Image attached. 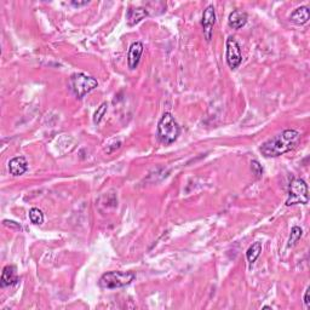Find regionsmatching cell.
Returning <instances> with one entry per match:
<instances>
[{
  "mask_svg": "<svg viewBox=\"0 0 310 310\" xmlns=\"http://www.w3.org/2000/svg\"><path fill=\"white\" fill-rule=\"evenodd\" d=\"M299 141L301 133L298 131L292 129L285 130L264 142L261 147V152L266 157H276L295 149Z\"/></svg>",
  "mask_w": 310,
  "mask_h": 310,
  "instance_id": "6da1fadb",
  "label": "cell"
},
{
  "mask_svg": "<svg viewBox=\"0 0 310 310\" xmlns=\"http://www.w3.org/2000/svg\"><path fill=\"white\" fill-rule=\"evenodd\" d=\"M157 138L164 144H172L177 141L181 127L171 113H165L157 122Z\"/></svg>",
  "mask_w": 310,
  "mask_h": 310,
  "instance_id": "7a4b0ae2",
  "label": "cell"
},
{
  "mask_svg": "<svg viewBox=\"0 0 310 310\" xmlns=\"http://www.w3.org/2000/svg\"><path fill=\"white\" fill-rule=\"evenodd\" d=\"M136 279L132 271H108L101 276L98 285L106 290H116L129 286Z\"/></svg>",
  "mask_w": 310,
  "mask_h": 310,
  "instance_id": "3957f363",
  "label": "cell"
},
{
  "mask_svg": "<svg viewBox=\"0 0 310 310\" xmlns=\"http://www.w3.org/2000/svg\"><path fill=\"white\" fill-rule=\"evenodd\" d=\"M309 200L308 184L302 178H295L288 187V197L286 200V206L292 205H306Z\"/></svg>",
  "mask_w": 310,
  "mask_h": 310,
  "instance_id": "277c9868",
  "label": "cell"
},
{
  "mask_svg": "<svg viewBox=\"0 0 310 310\" xmlns=\"http://www.w3.org/2000/svg\"><path fill=\"white\" fill-rule=\"evenodd\" d=\"M69 85L78 98H82L85 95L95 90L98 86V82L95 78L86 76L84 73H76L69 79Z\"/></svg>",
  "mask_w": 310,
  "mask_h": 310,
  "instance_id": "5b68a950",
  "label": "cell"
},
{
  "mask_svg": "<svg viewBox=\"0 0 310 310\" xmlns=\"http://www.w3.org/2000/svg\"><path fill=\"white\" fill-rule=\"evenodd\" d=\"M227 63L232 69H236L242 62V53L239 44L232 37H229L226 41Z\"/></svg>",
  "mask_w": 310,
  "mask_h": 310,
  "instance_id": "8992f818",
  "label": "cell"
},
{
  "mask_svg": "<svg viewBox=\"0 0 310 310\" xmlns=\"http://www.w3.org/2000/svg\"><path fill=\"white\" fill-rule=\"evenodd\" d=\"M216 23V11L215 7L212 5L207 6L206 9L204 10V13H202V32H204V37L206 39V41H210L212 39L213 36V27H215Z\"/></svg>",
  "mask_w": 310,
  "mask_h": 310,
  "instance_id": "52a82bcc",
  "label": "cell"
},
{
  "mask_svg": "<svg viewBox=\"0 0 310 310\" xmlns=\"http://www.w3.org/2000/svg\"><path fill=\"white\" fill-rule=\"evenodd\" d=\"M143 49V44L141 41H136L133 44H131L129 53H127V65H129L130 69L137 68L141 57H142Z\"/></svg>",
  "mask_w": 310,
  "mask_h": 310,
  "instance_id": "ba28073f",
  "label": "cell"
},
{
  "mask_svg": "<svg viewBox=\"0 0 310 310\" xmlns=\"http://www.w3.org/2000/svg\"><path fill=\"white\" fill-rule=\"evenodd\" d=\"M18 276H17V271H16V267L13 266H6L2 269L1 277H0V285L1 287H9L17 284Z\"/></svg>",
  "mask_w": 310,
  "mask_h": 310,
  "instance_id": "9c48e42d",
  "label": "cell"
},
{
  "mask_svg": "<svg viewBox=\"0 0 310 310\" xmlns=\"http://www.w3.org/2000/svg\"><path fill=\"white\" fill-rule=\"evenodd\" d=\"M28 170V161L25 156L12 157L9 161V171L12 176H21Z\"/></svg>",
  "mask_w": 310,
  "mask_h": 310,
  "instance_id": "30bf717a",
  "label": "cell"
},
{
  "mask_svg": "<svg viewBox=\"0 0 310 310\" xmlns=\"http://www.w3.org/2000/svg\"><path fill=\"white\" fill-rule=\"evenodd\" d=\"M247 20H248L247 13L245 11H241V10H235V11H232L231 15H229L228 25L232 29H240L247 23Z\"/></svg>",
  "mask_w": 310,
  "mask_h": 310,
  "instance_id": "8fae6325",
  "label": "cell"
},
{
  "mask_svg": "<svg viewBox=\"0 0 310 310\" xmlns=\"http://www.w3.org/2000/svg\"><path fill=\"white\" fill-rule=\"evenodd\" d=\"M148 15L149 12L146 7H135V9H130L126 15L127 25L129 26L137 25V23H140L141 21L144 20Z\"/></svg>",
  "mask_w": 310,
  "mask_h": 310,
  "instance_id": "7c38bea8",
  "label": "cell"
},
{
  "mask_svg": "<svg viewBox=\"0 0 310 310\" xmlns=\"http://www.w3.org/2000/svg\"><path fill=\"white\" fill-rule=\"evenodd\" d=\"M310 18V11L308 6H301L297 7L292 13H291L290 20L292 21L295 25L298 26H303L306 25Z\"/></svg>",
  "mask_w": 310,
  "mask_h": 310,
  "instance_id": "4fadbf2b",
  "label": "cell"
},
{
  "mask_svg": "<svg viewBox=\"0 0 310 310\" xmlns=\"http://www.w3.org/2000/svg\"><path fill=\"white\" fill-rule=\"evenodd\" d=\"M262 252V244L261 242H255L248 247L247 252H246V257H247V261L250 264H253L257 258L261 256Z\"/></svg>",
  "mask_w": 310,
  "mask_h": 310,
  "instance_id": "5bb4252c",
  "label": "cell"
},
{
  "mask_svg": "<svg viewBox=\"0 0 310 310\" xmlns=\"http://www.w3.org/2000/svg\"><path fill=\"white\" fill-rule=\"evenodd\" d=\"M29 220H31L32 223L36 224V226H40V224H42V222H44V213H42L39 208L36 207L32 208V210L29 211Z\"/></svg>",
  "mask_w": 310,
  "mask_h": 310,
  "instance_id": "9a60e30c",
  "label": "cell"
},
{
  "mask_svg": "<svg viewBox=\"0 0 310 310\" xmlns=\"http://www.w3.org/2000/svg\"><path fill=\"white\" fill-rule=\"evenodd\" d=\"M303 235V231H302L299 227H293L292 231H291V235H290V239H288V247H293L297 242L299 241V239L302 237Z\"/></svg>",
  "mask_w": 310,
  "mask_h": 310,
  "instance_id": "2e32d148",
  "label": "cell"
},
{
  "mask_svg": "<svg viewBox=\"0 0 310 310\" xmlns=\"http://www.w3.org/2000/svg\"><path fill=\"white\" fill-rule=\"evenodd\" d=\"M107 111H108V104L104 102L101 104L97 108V111H96L95 116H93V122H95V124H100L101 120H102L103 116L107 114Z\"/></svg>",
  "mask_w": 310,
  "mask_h": 310,
  "instance_id": "e0dca14e",
  "label": "cell"
},
{
  "mask_svg": "<svg viewBox=\"0 0 310 310\" xmlns=\"http://www.w3.org/2000/svg\"><path fill=\"white\" fill-rule=\"evenodd\" d=\"M251 168H252V172L255 173L256 177L259 178L263 175V167H262V165L259 164L257 160H252L251 161Z\"/></svg>",
  "mask_w": 310,
  "mask_h": 310,
  "instance_id": "ac0fdd59",
  "label": "cell"
},
{
  "mask_svg": "<svg viewBox=\"0 0 310 310\" xmlns=\"http://www.w3.org/2000/svg\"><path fill=\"white\" fill-rule=\"evenodd\" d=\"M2 223H4V226L9 227V228L16 229V231H21V229H22V227H21V226H20V224H18V223H16V222H13V221L5 220L4 222H2Z\"/></svg>",
  "mask_w": 310,
  "mask_h": 310,
  "instance_id": "d6986e66",
  "label": "cell"
},
{
  "mask_svg": "<svg viewBox=\"0 0 310 310\" xmlns=\"http://www.w3.org/2000/svg\"><path fill=\"white\" fill-rule=\"evenodd\" d=\"M309 292H310V287L307 288L306 293H304V304H306L307 308H310V301H309Z\"/></svg>",
  "mask_w": 310,
  "mask_h": 310,
  "instance_id": "ffe728a7",
  "label": "cell"
},
{
  "mask_svg": "<svg viewBox=\"0 0 310 310\" xmlns=\"http://www.w3.org/2000/svg\"><path fill=\"white\" fill-rule=\"evenodd\" d=\"M89 4V1L87 0H85V1H72V5L73 6H77V7H80V6H85V5Z\"/></svg>",
  "mask_w": 310,
  "mask_h": 310,
  "instance_id": "44dd1931",
  "label": "cell"
}]
</instances>
